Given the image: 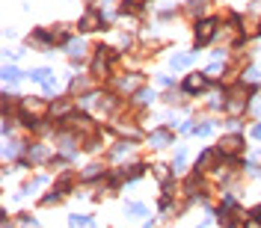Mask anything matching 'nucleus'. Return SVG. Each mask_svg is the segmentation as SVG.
Masks as SVG:
<instances>
[{
    "mask_svg": "<svg viewBox=\"0 0 261 228\" xmlns=\"http://www.w3.org/2000/svg\"><path fill=\"white\" fill-rule=\"evenodd\" d=\"M217 27H220V24H217L214 18H205V21H199V24H196V45H208L211 39L217 36Z\"/></svg>",
    "mask_w": 261,
    "mask_h": 228,
    "instance_id": "obj_1",
    "label": "nucleus"
},
{
    "mask_svg": "<svg viewBox=\"0 0 261 228\" xmlns=\"http://www.w3.org/2000/svg\"><path fill=\"white\" fill-rule=\"evenodd\" d=\"M241 148H244V140H241L238 134L223 137V140H220V145H217V151H220V154H226V157H238V154H241Z\"/></svg>",
    "mask_w": 261,
    "mask_h": 228,
    "instance_id": "obj_2",
    "label": "nucleus"
},
{
    "mask_svg": "<svg viewBox=\"0 0 261 228\" xmlns=\"http://www.w3.org/2000/svg\"><path fill=\"white\" fill-rule=\"evenodd\" d=\"M101 24H104V18H101V12H86V15L80 18V30H98V27H101Z\"/></svg>",
    "mask_w": 261,
    "mask_h": 228,
    "instance_id": "obj_3",
    "label": "nucleus"
},
{
    "mask_svg": "<svg viewBox=\"0 0 261 228\" xmlns=\"http://www.w3.org/2000/svg\"><path fill=\"white\" fill-rule=\"evenodd\" d=\"M202 89H205V74H199V71L184 80V92H202Z\"/></svg>",
    "mask_w": 261,
    "mask_h": 228,
    "instance_id": "obj_4",
    "label": "nucleus"
},
{
    "mask_svg": "<svg viewBox=\"0 0 261 228\" xmlns=\"http://www.w3.org/2000/svg\"><path fill=\"white\" fill-rule=\"evenodd\" d=\"M139 86H142V77H139V74H131V77H122V80H119V89H122V92H137Z\"/></svg>",
    "mask_w": 261,
    "mask_h": 228,
    "instance_id": "obj_5",
    "label": "nucleus"
},
{
    "mask_svg": "<svg viewBox=\"0 0 261 228\" xmlns=\"http://www.w3.org/2000/svg\"><path fill=\"white\" fill-rule=\"evenodd\" d=\"M193 59H196V53H175L172 59H169V66H172V69H187V66H190Z\"/></svg>",
    "mask_w": 261,
    "mask_h": 228,
    "instance_id": "obj_6",
    "label": "nucleus"
},
{
    "mask_svg": "<svg viewBox=\"0 0 261 228\" xmlns=\"http://www.w3.org/2000/svg\"><path fill=\"white\" fill-rule=\"evenodd\" d=\"M27 157L36 160V163H42V160H48V148H45V145H30V148H27Z\"/></svg>",
    "mask_w": 261,
    "mask_h": 228,
    "instance_id": "obj_7",
    "label": "nucleus"
},
{
    "mask_svg": "<svg viewBox=\"0 0 261 228\" xmlns=\"http://www.w3.org/2000/svg\"><path fill=\"white\" fill-rule=\"evenodd\" d=\"M56 142H60V148H63L66 154H74V145H77V140H74V137H69V134H60V137H56Z\"/></svg>",
    "mask_w": 261,
    "mask_h": 228,
    "instance_id": "obj_8",
    "label": "nucleus"
},
{
    "mask_svg": "<svg viewBox=\"0 0 261 228\" xmlns=\"http://www.w3.org/2000/svg\"><path fill=\"white\" fill-rule=\"evenodd\" d=\"M27 74L33 77L36 83H48V80L53 77V71H51V69H33V71H27Z\"/></svg>",
    "mask_w": 261,
    "mask_h": 228,
    "instance_id": "obj_9",
    "label": "nucleus"
},
{
    "mask_svg": "<svg viewBox=\"0 0 261 228\" xmlns=\"http://www.w3.org/2000/svg\"><path fill=\"white\" fill-rule=\"evenodd\" d=\"M83 53H86V45H83V42H77V39H71V42H69V56L77 59V56H83Z\"/></svg>",
    "mask_w": 261,
    "mask_h": 228,
    "instance_id": "obj_10",
    "label": "nucleus"
},
{
    "mask_svg": "<svg viewBox=\"0 0 261 228\" xmlns=\"http://www.w3.org/2000/svg\"><path fill=\"white\" fill-rule=\"evenodd\" d=\"M169 140H172V137H169L166 131H155V134H152V145H157V148H163V145H169Z\"/></svg>",
    "mask_w": 261,
    "mask_h": 228,
    "instance_id": "obj_11",
    "label": "nucleus"
},
{
    "mask_svg": "<svg viewBox=\"0 0 261 228\" xmlns=\"http://www.w3.org/2000/svg\"><path fill=\"white\" fill-rule=\"evenodd\" d=\"M217 154H220V151H205V154L199 157V163H196V169H208L211 163L217 160Z\"/></svg>",
    "mask_w": 261,
    "mask_h": 228,
    "instance_id": "obj_12",
    "label": "nucleus"
},
{
    "mask_svg": "<svg viewBox=\"0 0 261 228\" xmlns=\"http://www.w3.org/2000/svg\"><path fill=\"white\" fill-rule=\"evenodd\" d=\"M24 113H36V116H39V113H45V104H42V101H30V98H27V101H24Z\"/></svg>",
    "mask_w": 261,
    "mask_h": 228,
    "instance_id": "obj_13",
    "label": "nucleus"
},
{
    "mask_svg": "<svg viewBox=\"0 0 261 228\" xmlns=\"http://www.w3.org/2000/svg\"><path fill=\"white\" fill-rule=\"evenodd\" d=\"M18 77H21V71H18L15 66H6V69H3V80H6V83H15Z\"/></svg>",
    "mask_w": 261,
    "mask_h": 228,
    "instance_id": "obj_14",
    "label": "nucleus"
},
{
    "mask_svg": "<svg viewBox=\"0 0 261 228\" xmlns=\"http://www.w3.org/2000/svg\"><path fill=\"white\" fill-rule=\"evenodd\" d=\"M69 225L71 228H89V225H92V219H89V216H71Z\"/></svg>",
    "mask_w": 261,
    "mask_h": 228,
    "instance_id": "obj_15",
    "label": "nucleus"
},
{
    "mask_svg": "<svg viewBox=\"0 0 261 228\" xmlns=\"http://www.w3.org/2000/svg\"><path fill=\"white\" fill-rule=\"evenodd\" d=\"M125 213H134V216H146V208L142 205H137V202H131V205H125Z\"/></svg>",
    "mask_w": 261,
    "mask_h": 228,
    "instance_id": "obj_16",
    "label": "nucleus"
},
{
    "mask_svg": "<svg viewBox=\"0 0 261 228\" xmlns=\"http://www.w3.org/2000/svg\"><path fill=\"white\" fill-rule=\"evenodd\" d=\"M211 131H214V124H211V122H205V124H196V127H193V134H196V137H208Z\"/></svg>",
    "mask_w": 261,
    "mask_h": 228,
    "instance_id": "obj_17",
    "label": "nucleus"
},
{
    "mask_svg": "<svg viewBox=\"0 0 261 228\" xmlns=\"http://www.w3.org/2000/svg\"><path fill=\"white\" fill-rule=\"evenodd\" d=\"M184 157H187V154H184V148H178V154H175V160H172V169H175V172L184 166Z\"/></svg>",
    "mask_w": 261,
    "mask_h": 228,
    "instance_id": "obj_18",
    "label": "nucleus"
},
{
    "mask_svg": "<svg viewBox=\"0 0 261 228\" xmlns=\"http://www.w3.org/2000/svg\"><path fill=\"white\" fill-rule=\"evenodd\" d=\"M205 6H208V0H193L190 12H193V15H199V12H205Z\"/></svg>",
    "mask_w": 261,
    "mask_h": 228,
    "instance_id": "obj_19",
    "label": "nucleus"
},
{
    "mask_svg": "<svg viewBox=\"0 0 261 228\" xmlns=\"http://www.w3.org/2000/svg\"><path fill=\"white\" fill-rule=\"evenodd\" d=\"M152 98H155V92H146V89H139V92H137V101H139V104H149Z\"/></svg>",
    "mask_w": 261,
    "mask_h": 228,
    "instance_id": "obj_20",
    "label": "nucleus"
},
{
    "mask_svg": "<svg viewBox=\"0 0 261 228\" xmlns=\"http://www.w3.org/2000/svg\"><path fill=\"white\" fill-rule=\"evenodd\" d=\"M95 175H101V166H98V163H95V166H89L83 178H95Z\"/></svg>",
    "mask_w": 261,
    "mask_h": 228,
    "instance_id": "obj_21",
    "label": "nucleus"
},
{
    "mask_svg": "<svg viewBox=\"0 0 261 228\" xmlns=\"http://www.w3.org/2000/svg\"><path fill=\"white\" fill-rule=\"evenodd\" d=\"M18 154V145H6V148H3V157H15Z\"/></svg>",
    "mask_w": 261,
    "mask_h": 228,
    "instance_id": "obj_22",
    "label": "nucleus"
},
{
    "mask_svg": "<svg viewBox=\"0 0 261 228\" xmlns=\"http://www.w3.org/2000/svg\"><path fill=\"white\" fill-rule=\"evenodd\" d=\"M56 113L66 116V113H69V104H53V116H56Z\"/></svg>",
    "mask_w": 261,
    "mask_h": 228,
    "instance_id": "obj_23",
    "label": "nucleus"
},
{
    "mask_svg": "<svg viewBox=\"0 0 261 228\" xmlns=\"http://www.w3.org/2000/svg\"><path fill=\"white\" fill-rule=\"evenodd\" d=\"M249 216H252V219H261V205H258V208H252V213H249Z\"/></svg>",
    "mask_w": 261,
    "mask_h": 228,
    "instance_id": "obj_24",
    "label": "nucleus"
},
{
    "mask_svg": "<svg viewBox=\"0 0 261 228\" xmlns=\"http://www.w3.org/2000/svg\"><path fill=\"white\" fill-rule=\"evenodd\" d=\"M252 137H255V140H261V124H255V127H252Z\"/></svg>",
    "mask_w": 261,
    "mask_h": 228,
    "instance_id": "obj_25",
    "label": "nucleus"
}]
</instances>
